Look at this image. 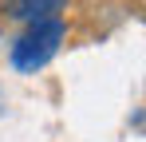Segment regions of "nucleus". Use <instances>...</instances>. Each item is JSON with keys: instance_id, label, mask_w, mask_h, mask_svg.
I'll return each mask as SVG.
<instances>
[{"instance_id": "obj_1", "label": "nucleus", "mask_w": 146, "mask_h": 142, "mask_svg": "<svg viewBox=\"0 0 146 142\" xmlns=\"http://www.w3.org/2000/svg\"><path fill=\"white\" fill-rule=\"evenodd\" d=\"M63 36H67V28L59 16H48V20H32L24 28V36L12 44V67L32 75V71H40L48 59H55V51L63 44Z\"/></svg>"}, {"instance_id": "obj_2", "label": "nucleus", "mask_w": 146, "mask_h": 142, "mask_svg": "<svg viewBox=\"0 0 146 142\" xmlns=\"http://www.w3.org/2000/svg\"><path fill=\"white\" fill-rule=\"evenodd\" d=\"M67 0H4V16L8 20H48V16H55L59 8H63Z\"/></svg>"}]
</instances>
